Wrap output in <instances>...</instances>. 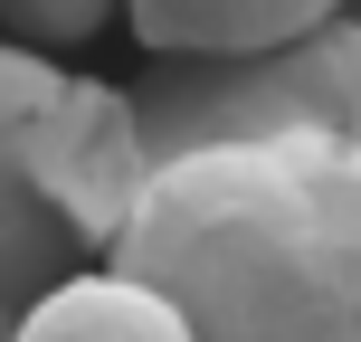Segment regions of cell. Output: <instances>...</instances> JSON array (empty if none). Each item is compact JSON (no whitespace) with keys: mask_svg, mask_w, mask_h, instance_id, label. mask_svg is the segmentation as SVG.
<instances>
[{"mask_svg":"<svg viewBox=\"0 0 361 342\" xmlns=\"http://www.w3.org/2000/svg\"><path fill=\"white\" fill-rule=\"evenodd\" d=\"M95 267L190 342H361V152L276 133L152 162Z\"/></svg>","mask_w":361,"mask_h":342,"instance_id":"obj_1","label":"cell"},{"mask_svg":"<svg viewBox=\"0 0 361 342\" xmlns=\"http://www.w3.org/2000/svg\"><path fill=\"white\" fill-rule=\"evenodd\" d=\"M133 133H143V162H180L209 143H276V133L361 152V10H333L324 29L257 57L162 67L133 95Z\"/></svg>","mask_w":361,"mask_h":342,"instance_id":"obj_2","label":"cell"},{"mask_svg":"<svg viewBox=\"0 0 361 342\" xmlns=\"http://www.w3.org/2000/svg\"><path fill=\"white\" fill-rule=\"evenodd\" d=\"M19 171L29 190L57 209V228L76 238V257H105L114 228L133 219V190H143V133H133V95L124 86H95V76H48V95L29 105L19 124Z\"/></svg>","mask_w":361,"mask_h":342,"instance_id":"obj_3","label":"cell"},{"mask_svg":"<svg viewBox=\"0 0 361 342\" xmlns=\"http://www.w3.org/2000/svg\"><path fill=\"white\" fill-rule=\"evenodd\" d=\"M48 57L10 48L0 38V342H10V324L38 305L48 286H67L86 257H76V238L57 228V209L29 190V171H19V124H29V105L48 95Z\"/></svg>","mask_w":361,"mask_h":342,"instance_id":"obj_4","label":"cell"},{"mask_svg":"<svg viewBox=\"0 0 361 342\" xmlns=\"http://www.w3.org/2000/svg\"><path fill=\"white\" fill-rule=\"evenodd\" d=\"M133 19L162 67H209V57H257V48H286V38L324 29L333 10L352 0H114Z\"/></svg>","mask_w":361,"mask_h":342,"instance_id":"obj_5","label":"cell"},{"mask_svg":"<svg viewBox=\"0 0 361 342\" xmlns=\"http://www.w3.org/2000/svg\"><path fill=\"white\" fill-rule=\"evenodd\" d=\"M10 342H190V333H180V314L162 295L124 286V276H105V267H76L67 286H48L10 324Z\"/></svg>","mask_w":361,"mask_h":342,"instance_id":"obj_6","label":"cell"},{"mask_svg":"<svg viewBox=\"0 0 361 342\" xmlns=\"http://www.w3.org/2000/svg\"><path fill=\"white\" fill-rule=\"evenodd\" d=\"M114 19V0H0V29H10V48H67V38H95Z\"/></svg>","mask_w":361,"mask_h":342,"instance_id":"obj_7","label":"cell"}]
</instances>
